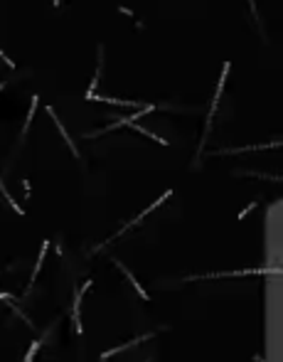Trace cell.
Listing matches in <instances>:
<instances>
[{
    "label": "cell",
    "mask_w": 283,
    "mask_h": 362,
    "mask_svg": "<svg viewBox=\"0 0 283 362\" xmlns=\"http://www.w3.org/2000/svg\"><path fill=\"white\" fill-rule=\"evenodd\" d=\"M116 266H118V269H121V271H124V273H126V278H128V281H131V286H133V289H136V291H138V296H141V298H143V301H150V296H148V293H145V289H143V286H141V284H138V281H136V276H133V273H131V271H128V269H126V266H124V264H121V261H116Z\"/></svg>",
    "instance_id": "obj_5"
},
{
    "label": "cell",
    "mask_w": 283,
    "mask_h": 362,
    "mask_svg": "<svg viewBox=\"0 0 283 362\" xmlns=\"http://www.w3.org/2000/svg\"><path fill=\"white\" fill-rule=\"evenodd\" d=\"M143 340H153V333H150V335H143V338H136V340H131V343H126V345H118V347H113V350H106V352L101 355V362H106L108 357H113V355H118V352H124V350H128L131 345H138V343H143Z\"/></svg>",
    "instance_id": "obj_4"
},
{
    "label": "cell",
    "mask_w": 283,
    "mask_h": 362,
    "mask_svg": "<svg viewBox=\"0 0 283 362\" xmlns=\"http://www.w3.org/2000/svg\"><path fill=\"white\" fill-rule=\"evenodd\" d=\"M0 57H3V62H5V64H8L10 69H15V62H13V59H10L8 54H3V50H0Z\"/></svg>",
    "instance_id": "obj_10"
},
{
    "label": "cell",
    "mask_w": 283,
    "mask_h": 362,
    "mask_svg": "<svg viewBox=\"0 0 283 362\" xmlns=\"http://www.w3.org/2000/svg\"><path fill=\"white\" fill-rule=\"evenodd\" d=\"M54 5H59V0H54Z\"/></svg>",
    "instance_id": "obj_14"
},
{
    "label": "cell",
    "mask_w": 283,
    "mask_h": 362,
    "mask_svg": "<svg viewBox=\"0 0 283 362\" xmlns=\"http://www.w3.org/2000/svg\"><path fill=\"white\" fill-rule=\"evenodd\" d=\"M37 350H39V340H35V343H32V347L27 350V357H25L22 362H32V360H35V355H37Z\"/></svg>",
    "instance_id": "obj_9"
},
{
    "label": "cell",
    "mask_w": 283,
    "mask_h": 362,
    "mask_svg": "<svg viewBox=\"0 0 283 362\" xmlns=\"http://www.w3.org/2000/svg\"><path fill=\"white\" fill-rule=\"evenodd\" d=\"M47 249H50V241H42V249H39V256H37V264H35V271H32V284H35V278H37V273H39V269H42V264H45V254H47Z\"/></svg>",
    "instance_id": "obj_7"
},
{
    "label": "cell",
    "mask_w": 283,
    "mask_h": 362,
    "mask_svg": "<svg viewBox=\"0 0 283 362\" xmlns=\"http://www.w3.org/2000/svg\"><path fill=\"white\" fill-rule=\"evenodd\" d=\"M101 69H104V47H99V62H96V74H94V79H91V84H89L87 94H94V89H96V84H99V76H101Z\"/></svg>",
    "instance_id": "obj_6"
},
{
    "label": "cell",
    "mask_w": 283,
    "mask_h": 362,
    "mask_svg": "<svg viewBox=\"0 0 283 362\" xmlns=\"http://www.w3.org/2000/svg\"><path fill=\"white\" fill-rule=\"evenodd\" d=\"M47 113L52 116V121H54V124H57V128H59V133H62V136H64V141H67V145L71 148V155H74V158H79V153H76V145H74V141H71V136H69V133L64 131V126H62V121L57 118V111H54L52 106H47Z\"/></svg>",
    "instance_id": "obj_3"
},
{
    "label": "cell",
    "mask_w": 283,
    "mask_h": 362,
    "mask_svg": "<svg viewBox=\"0 0 283 362\" xmlns=\"http://www.w3.org/2000/svg\"><path fill=\"white\" fill-rule=\"evenodd\" d=\"M249 5H251V13H254V18H256V5H254V0H249Z\"/></svg>",
    "instance_id": "obj_12"
},
{
    "label": "cell",
    "mask_w": 283,
    "mask_h": 362,
    "mask_svg": "<svg viewBox=\"0 0 283 362\" xmlns=\"http://www.w3.org/2000/svg\"><path fill=\"white\" fill-rule=\"evenodd\" d=\"M35 106H37V96H32V106H30V113H27V121H25V128H22V133H20V141L25 138V133H27V128H30V124H32V113H35Z\"/></svg>",
    "instance_id": "obj_8"
},
{
    "label": "cell",
    "mask_w": 283,
    "mask_h": 362,
    "mask_svg": "<svg viewBox=\"0 0 283 362\" xmlns=\"http://www.w3.org/2000/svg\"><path fill=\"white\" fill-rule=\"evenodd\" d=\"M254 207H256V205H254V202H251V205H249V207H247V210H244V212H241V215H239V219H244V217H247V215H249V212H251V210H254Z\"/></svg>",
    "instance_id": "obj_11"
},
{
    "label": "cell",
    "mask_w": 283,
    "mask_h": 362,
    "mask_svg": "<svg viewBox=\"0 0 283 362\" xmlns=\"http://www.w3.org/2000/svg\"><path fill=\"white\" fill-rule=\"evenodd\" d=\"M91 284H94V281L89 278L87 284H84V289H79L76 296H74V330H76V335H82V298L91 289Z\"/></svg>",
    "instance_id": "obj_1"
},
{
    "label": "cell",
    "mask_w": 283,
    "mask_h": 362,
    "mask_svg": "<svg viewBox=\"0 0 283 362\" xmlns=\"http://www.w3.org/2000/svg\"><path fill=\"white\" fill-rule=\"evenodd\" d=\"M87 101H104V104H113V106H131L136 109V101H126V99H111V96H96V94H84Z\"/></svg>",
    "instance_id": "obj_2"
},
{
    "label": "cell",
    "mask_w": 283,
    "mask_h": 362,
    "mask_svg": "<svg viewBox=\"0 0 283 362\" xmlns=\"http://www.w3.org/2000/svg\"><path fill=\"white\" fill-rule=\"evenodd\" d=\"M5 84H8V82H3V84H0V91H3V89H5Z\"/></svg>",
    "instance_id": "obj_13"
}]
</instances>
